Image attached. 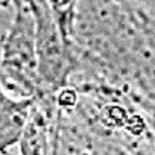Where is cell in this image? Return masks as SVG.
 <instances>
[{"instance_id":"6da1fadb","label":"cell","mask_w":155,"mask_h":155,"mask_svg":"<svg viewBox=\"0 0 155 155\" xmlns=\"http://www.w3.org/2000/svg\"><path fill=\"white\" fill-rule=\"evenodd\" d=\"M0 87L15 99L44 96L38 74L35 18L23 0H14L12 21L0 41Z\"/></svg>"},{"instance_id":"7a4b0ae2","label":"cell","mask_w":155,"mask_h":155,"mask_svg":"<svg viewBox=\"0 0 155 155\" xmlns=\"http://www.w3.org/2000/svg\"><path fill=\"white\" fill-rule=\"evenodd\" d=\"M35 18L38 74L44 94H56L67 87L73 68L71 46L65 41L47 0L28 2Z\"/></svg>"},{"instance_id":"3957f363","label":"cell","mask_w":155,"mask_h":155,"mask_svg":"<svg viewBox=\"0 0 155 155\" xmlns=\"http://www.w3.org/2000/svg\"><path fill=\"white\" fill-rule=\"evenodd\" d=\"M35 99H15L0 87V153L18 146Z\"/></svg>"},{"instance_id":"277c9868","label":"cell","mask_w":155,"mask_h":155,"mask_svg":"<svg viewBox=\"0 0 155 155\" xmlns=\"http://www.w3.org/2000/svg\"><path fill=\"white\" fill-rule=\"evenodd\" d=\"M0 41H2V37H0Z\"/></svg>"}]
</instances>
